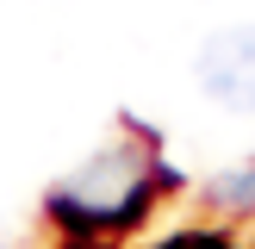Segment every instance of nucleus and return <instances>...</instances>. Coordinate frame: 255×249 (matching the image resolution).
Masks as SVG:
<instances>
[{"instance_id":"f257e3e1","label":"nucleus","mask_w":255,"mask_h":249,"mask_svg":"<svg viewBox=\"0 0 255 249\" xmlns=\"http://www.w3.org/2000/svg\"><path fill=\"white\" fill-rule=\"evenodd\" d=\"M149 181H156L149 149L112 143V149H100V156H87L81 168L56 187V212L69 224H125V218L143 212Z\"/></svg>"},{"instance_id":"f03ea898","label":"nucleus","mask_w":255,"mask_h":249,"mask_svg":"<svg viewBox=\"0 0 255 249\" xmlns=\"http://www.w3.org/2000/svg\"><path fill=\"white\" fill-rule=\"evenodd\" d=\"M199 87L231 112H255V25L212 31L199 50Z\"/></svg>"},{"instance_id":"7ed1b4c3","label":"nucleus","mask_w":255,"mask_h":249,"mask_svg":"<svg viewBox=\"0 0 255 249\" xmlns=\"http://www.w3.org/2000/svg\"><path fill=\"white\" fill-rule=\"evenodd\" d=\"M212 206H224V212H255V162H243V168H231V174L212 181Z\"/></svg>"},{"instance_id":"20e7f679","label":"nucleus","mask_w":255,"mask_h":249,"mask_svg":"<svg viewBox=\"0 0 255 249\" xmlns=\"http://www.w3.org/2000/svg\"><path fill=\"white\" fill-rule=\"evenodd\" d=\"M168 249H231L224 237H181V243H168Z\"/></svg>"}]
</instances>
